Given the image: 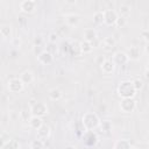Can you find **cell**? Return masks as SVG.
<instances>
[{"instance_id":"6da1fadb","label":"cell","mask_w":149,"mask_h":149,"mask_svg":"<svg viewBox=\"0 0 149 149\" xmlns=\"http://www.w3.org/2000/svg\"><path fill=\"white\" fill-rule=\"evenodd\" d=\"M100 118L94 112H85L81 116V123L85 130H95L100 126Z\"/></svg>"},{"instance_id":"7a4b0ae2","label":"cell","mask_w":149,"mask_h":149,"mask_svg":"<svg viewBox=\"0 0 149 149\" xmlns=\"http://www.w3.org/2000/svg\"><path fill=\"white\" fill-rule=\"evenodd\" d=\"M118 94L121 99H127V98H134L136 95V91L133 86L132 80H122L119 83L118 86Z\"/></svg>"},{"instance_id":"3957f363","label":"cell","mask_w":149,"mask_h":149,"mask_svg":"<svg viewBox=\"0 0 149 149\" xmlns=\"http://www.w3.org/2000/svg\"><path fill=\"white\" fill-rule=\"evenodd\" d=\"M119 108L122 113L125 114H130L136 109V101L134 98H127V99H121L119 102Z\"/></svg>"},{"instance_id":"277c9868","label":"cell","mask_w":149,"mask_h":149,"mask_svg":"<svg viewBox=\"0 0 149 149\" xmlns=\"http://www.w3.org/2000/svg\"><path fill=\"white\" fill-rule=\"evenodd\" d=\"M29 111H30L31 115L43 118V116L48 113V106H47V104H45V102L36 101L33 106H30V107H29Z\"/></svg>"},{"instance_id":"5b68a950","label":"cell","mask_w":149,"mask_h":149,"mask_svg":"<svg viewBox=\"0 0 149 149\" xmlns=\"http://www.w3.org/2000/svg\"><path fill=\"white\" fill-rule=\"evenodd\" d=\"M7 88L10 93H20L24 90V85L23 83L20 80V78L17 77H14V78H10L8 81H7Z\"/></svg>"},{"instance_id":"8992f818","label":"cell","mask_w":149,"mask_h":149,"mask_svg":"<svg viewBox=\"0 0 149 149\" xmlns=\"http://www.w3.org/2000/svg\"><path fill=\"white\" fill-rule=\"evenodd\" d=\"M83 141H84L86 147L91 148V147H94L98 143L99 137H98V135L94 130H85L84 134H83Z\"/></svg>"},{"instance_id":"52a82bcc","label":"cell","mask_w":149,"mask_h":149,"mask_svg":"<svg viewBox=\"0 0 149 149\" xmlns=\"http://www.w3.org/2000/svg\"><path fill=\"white\" fill-rule=\"evenodd\" d=\"M104 12V23L106 26H115V22L119 17L118 12L114 9H105Z\"/></svg>"},{"instance_id":"ba28073f","label":"cell","mask_w":149,"mask_h":149,"mask_svg":"<svg viewBox=\"0 0 149 149\" xmlns=\"http://www.w3.org/2000/svg\"><path fill=\"white\" fill-rule=\"evenodd\" d=\"M19 7L23 14H31L35 12V9L37 7V2L35 0H23L20 2Z\"/></svg>"},{"instance_id":"9c48e42d","label":"cell","mask_w":149,"mask_h":149,"mask_svg":"<svg viewBox=\"0 0 149 149\" xmlns=\"http://www.w3.org/2000/svg\"><path fill=\"white\" fill-rule=\"evenodd\" d=\"M111 61L113 62V64L115 66H119V65L122 66V65H126L129 62V59H128V57H127L125 51H116V52H114L112 58H111Z\"/></svg>"},{"instance_id":"30bf717a","label":"cell","mask_w":149,"mask_h":149,"mask_svg":"<svg viewBox=\"0 0 149 149\" xmlns=\"http://www.w3.org/2000/svg\"><path fill=\"white\" fill-rule=\"evenodd\" d=\"M125 52H126V55H127V57H128L129 61H139V59L142 57L141 48L137 47V45H132V47H129Z\"/></svg>"},{"instance_id":"8fae6325","label":"cell","mask_w":149,"mask_h":149,"mask_svg":"<svg viewBox=\"0 0 149 149\" xmlns=\"http://www.w3.org/2000/svg\"><path fill=\"white\" fill-rule=\"evenodd\" d=\"M37 61L42 64V65H50L54 62V55L49 51V50H43L38 56H37Z\"/></svg>"},{"instance_id":"7c38bea8","label":"cell","mask_w":149,"mask_h":149,"mask_svg":"<svg viewBox=\"0 0 149 149\" xmlns=\"http://www.w3.org/2000/svg\"><path fill=\"white\" fill-rule=\"evenodd\" d=\"M115 65L113 64V62L111 59H106L101 65H100V70L104 74H113L115 71Z\"/></svg>"},{"instance_id":"4fadbf2b","label":"cell","mask_w":149,"mask_h":149,"mask_svg":"<svg viewBox=\"0 0 149 149\" xmlns=\"http://www.w3.org/2000/svg\"><path fill=\"white\" fill-rule=\"evenodd\" d=\"M83 36H84V41L93 43V41H95L98 37V33L94 28H86L83 31Z\"/></svg>"},{"instance_id":"5bb4252c","label":"cell","mask_w":149,"mask_h":149,"mask_svg":"<svg viewBox=\"0 0 149 149\" xmlns=\"http://www.w3.org/2000/svg\"><path fill=\"white\" fill-rule=\"evenodd\" d=\"M50 133H51V130H50V127L48 126V125H45V123H43L37 130H36V135H37V139H41V140H47L49 136H50Z\"/></svg>"},{"instance_id":"9a60e30c","label":"cell","mask_w":149,"mask_h":149,"mask_svg":"<svg viewBox=\"0 0 149 149\" xmlns=\"http://www.w3.org/2000/svg\"><path fill=\"white\" fill-rule=\"evenodd\" d=\"M42 125H43V119L40 118V116H34V115H31L30 119L28 120V126H29L30 129L37 130Z\"/></svg>"},{"instance_id":"2e32d148","label":"cell","mask_w":149,"mask_h":149,"mask_svg":"<svg viewBox=\"0 0 149 149\" xmlns=\"http://www.w3.org/2000/svg\"><path fill=\"white\" fill-rule=\"evenodd\" d=\"M19 78L23 83V85H29V84H31L34 81V73L31 71H29V70H26L20 74Z\"/></svg>"},{"instance_id":"e0dca14e","label":"cell","mask_w":149,"mask_h":149,"mask_svg":"<svg viewBox=\"0 0 149 149\" xmlns=\"http://www.w3.org/2000/svg\"><path fill=\"white\" fill-rule=\"evenodd\" d=\"M48 97H49V99L52 100V101H58V100L62 99L63 92H62V90H59L58 87H52V88L49 90Z\"/></svg>"},{"instance_id":"ac0fdd59","label":"cell","mask_w":149,"mask_h":149,"mask_svg":"<svg viewBox=\"0 0 149 149\" xmlns=\"http://www.w3.org/2000/svg\"><path fill=\"white\" fill-rule=\"evenodd\" d=\"M130 148H132V143L127 139H119L114 142L113 146V149H130Z\"/></svg>"},{"instance_id":"d6986e66","label":"cell","mask_w":149,"mask_h":149,"mask_svg":"<svg viewBox=\"0 0 149 149\" xmlns=\"http://www.w3.org/2000/svg\"><path fill=\"white\" fill-rule=\"evenodd\" d=\"M93 50V44L87 42V41H80L79 42V51L80 54H84V55H87V54H91Z\"/></svg>"},{"instance_id":"ffe728a7","label":"cell","mask_w":149,"mask_h":149,"mask_svg":"<svg viewBox=\"0 0 149 149\" xmlns=\"http://www.w3.org/2000/svg\"><path fill=\"white\" fill-rule=\"evenodd\" d=\"M79 21H80V17L77 14H69V15L65 16V23L69 27H76V26H78L79 24Z\"/></svg>"},{"instance_id":"44dd1931","label":"cell","mask_w":149,"mask_h":149,"mask_svg":"<svg viewBox=\"0 0 149 149\" xmlns=\"http://www.w3.org/2000/svg\"><path fill=\"white\" fill-rule=\"evenodd\" d=\"M13 29L10 24H3L0 27V35L2 36V38H9L12 36Z\"/></svg>"},{"instance_id":"7402d4cb","label":"cell","mask_w":149,"mask_h":149,"mask_svg":"<svg viewBox=\"0 0 149 149\" xmlns=\"http://www.w3.org/2000/svg\"><path fill=\"white\" fill-rule=\"evenodd\" d=\"M115 40H114V37H112V36H107V37H105L104 40H102V48H105L106 50H112L114 47H115Z\"/></svg>"},{"instance_id":"603a6c76","label":"cell","mask_w":149,"mask_h":149,"mask_svg":"<svg viewBox=\"0 0 149 149\" xmlns=\"http://www.w3.org/2000/svg\"><path fill=\"white\" fill-rule=\"evenodd\" d=\"M44 146H45L44 141L36 137V139H34V140L30 141V143H29V149H44Z\"/></svg>"},{"instance_id":"cb8c5ba5","label":"cell","mask_w":149,"mask_h":149,"mask_svg":"<svg viewBox=\"0 0 149 149\" xmlns=\"http://www.w3.org/2000/svg\"><path fill=\"white\" fill-rule=\"evenodd\" d=\"M92 21L94 24L100 26L104 23V12L102 10H97L93 15H92Z\"/></svg>"},{"instance_id":"d4e9b609","label":"cell","mask_w":149,"mask_h":149,"mask_svg":"<svg viewBox=\"0 0 149 149\" xmlns=\"http://www.w3.org/2000/svg\"><path fill=\"white\" fill-rule=\"evenodd\" d=\"M118 15H119V16H122V17H126V19H127V17L130 15V7H129L128 5H126V3H122V5H120Z\"/></svg>"},{"instance_id":"484cf974","label":"cell","mask_w":149,"mask_h":149,"mask_svg":"<svg viewBox=\"0 0 149 149\" xmlns=\"http://www.w3.org/2000/svg\"><path fill=\"white\" fill-rule=\"evenodd\" d=\"M3 148H7V149H19L20 148V143L16 140H9L8 142H6Z\"/></svg>"},{"instance_id":"4316f807","label":"cell","mask_w":149,"mask_h":149,"mask_svg":"<svg viewBox=\"0 0 149 149\" xmlns=\"http://www.w3.org/2000/svg\"><path fill=\"white\" fill-rule=\"evenodd\" d=\"M30 116H31V113H30L29 108H23V109L20 112V118H21L23 121H27V122H28V120L30 119Z\"/></svg>"},{"instance_id":"83f0119b","label":"cell","mask_w":149,"mask_h":149,"mask_svg":"<svg viewBox=\"0 0 149 149\" xmlns=\"http://www.w3.org/2000/svg\"><path fill=\"white\" fill-rule=\"evenodd\" d=\"M132 83H133V86H134V88H135L136 92L143 88V81H142L140 78H135V79H133Z\"/></svg>"},{"instance_id":"f1b7e54d","label":"cell","mask_w":149,"mask_h":149,"mask_svg":"<svg viewBox=\"0 0 149 149\" xmlns=\"http://www.w3.org/2000/svg\"><path fill=\"white\" fill-rule=\"evenodd\" d=\"M100 128H101V130H104V132H109L111 130V128H112V125H111V122L109 121H102V122H100V126H99Z\"/></svg>"},{"instance_id":"f546056e","label":"cell","mask_w":149,"mask_h":149,"mask_svg":"<svg viewBox=\"0 0 149 149\" xmlns=\"http://www.w3.org/2000/svg\"><path fill=\"white\" fill-rule=\"evenodd\" d=\"M126 24H127V19L126 17H122V16H119L118 20H116V22H115V26L118 28H123Z\"/></svg>"},{"instance_id":"4dcf8cb0","label":"cell","mask_w":149,"mask_h":149,"mask_svg":"<svg viewBox=\"0 0 149 149\" xmlns=\"http://www.w3.org/2000/svg\"><path fill=\"white\" fill-rule=\"evenodd\" d=\"M48 40H49L50 43H56L57 40H58V34L56 31H51L49 34V36H48Z\"/></svg>"},{"instance_id":"1f68e13d","label":"cell","mask_w":149,"mask_h":149,"mask_svg":"<svg viewBox=\"0 0 149 149\" xmlns=\"http://www.w3.org/2000/svg\"><path fill=\"white\" fill-rule=\"evenodd\" d=\"M106 59H107V58H105V56H102V55H98V56L94 58V62H95V64H97V65H99V66H100V65H101Z\"/></svg>"},{"instance_id":"d6a6232c","label":"cell","mask_w":149,"mask_h":149,"mask_svg":"<svg viewBox=\"0 0 149 149\" xmlns=\"http://www.w3.org/2000/svg\"><path fill=\"white\" fill-rule=\"evenodd\" d=\"M42 41H43V38H42V36H36L35 38H34V45H36V47H41L42 45Z\"/></svg>"},{"instance_id":"836d02e7","label":"cell","mask_w":149,"mask_h":149,"mask_svg":"<svg viewBox=\"0 0 149 149\" xmlns=\"http://www.w3.org/2000/svg\"><path fill=\"white\" fill-rule=\"evenodd\" d=\"M42 51H43L42 47H36V45H34V47H33V52H34V55H35L36 57H37Z\"/></svg>"},{"instance_id":"e575fe53","label":"cell","mask_w":149,"mask_h":149,"mask_svg":"<svg viewBox=\"0 0 149 149\" xmlns=\"http://www.w3.org/2000/svg\"><path fill=\"white\" fill-rule=\"evenodd\" d=\"M141 36H142V38H143V41L144 42H148V30L147 29H143L142 31H141Z\"/></svg>"},{"instance_id":"d590c367","label":"cell","mask_w":149,"mask_h":149,"mask_svg":"<svg viewBox=\"0 0 149 149\" xmlns=\"http://www.w3.org/2000/svg\"><path fill=\"white\" fill-rule=\"evenodd\" d=\"M5 144H6V140L0 135V149H3Z\"/></svg>"},{"instance_id":"8d00e7d4","label":"cell","mask_w":149,"mask_h":149,"mask_svg":"<svg viewBox=\"0 0 149 149\" xmlns=\"http://www.w3.org/2000/svg\"><path fill=\"white\" fill-rule=\"evenodd\" d=\"M13 45H14V47H19V45H20V41H19L17 38H14V40H13Z\"/></svg>"},{"instance_id":"74e56055","label":"cell","mask_w":149,"mask_h":149,"mask_svg":"<svg viewBox=\"0 0 149 149\" xmlns=\"http://www.w3.org/2000/svg\"><path fill=\"white\" fill-rule=\"evenodd\" d=\"M65 149H76V147L74 146H68V147H65Z\"/></svg>"},{"instance_id":"f35d334b","label":"cell","mask_w":149,"mask_h":149,"mask_svg":"<svg viewBox=\"0 0 149 149\" xmlns=\"http://www.w3.org/2000/svg\"><path fill=\"white\" fill-rule=\"evenodd\" d=\"M68 3H76V0H69V1H66Z\"/></svg>"},{"instance_id":"ab89813d","label":"cell","mask_w":149,"mask_h":149,"mask_svg":"<svg viewBox=\"0 0 149 149\" xmlns=\"http://www.w3.org/2000/svg\"><path fill=\"white\" fill-rule=\"evenodd\" d=\"M130 149H139V148H136V147H133V146H132V148H130Z\"/></svg>"},{"instance_id":"60d3db41","label":"cell","mask_w":149,"mask_h":149,"mask_svg":"<svg viewBox=\"0 0 149 149\" xmlns=\"http://www.w3.org/2000/svg\"><path fill=\"white\" fill-rule=\"evenodd\" d=\"M3 149H7V148H3Z\"/></svg>"},{"instance_id":"b9f144b4","label":"cell","mask_w":149,"mask_h":149,"mask_svg":"<svg viewBox=\"0 0 149 149\" xmlns=\"http://www.w3.org/2000/svg\"><path fill=\"white\" fill-rule=\"evenodd\" d=\"M87 149H90V148H87Z\"/></svg>"}]
</instances>
